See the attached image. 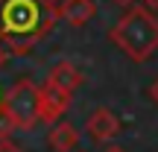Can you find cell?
Wrapping results in <instances>:
<instances>
[{
    "mask_svg": "<svg viewBox=\"0 0 158 152\" xmlns=\"http://www.w3.org/2000/svg\"><path fill=\"white\" fill-rule=\"evenodd\" d=\"M106 152H126V149H120V146H108Z\"/></svg>",
    "mask_w": 158,
    "mask_h": 152,
    "instance_id": "16",
    "label": "cell"
},
{
    "mask_svg": "<svg viewBox=\"0 0 158 152\" xmlns=\"http://www.w3.org/2000/svg\"><path fill=\"white\" fill-rule=\"evenodd\" d=\"M147 3V9H158V0H143Z\"/></svg>",
    "mask_w": 158,
    "mask_h": 152,
    "instance_id": "15",
    "label": "cell"
},
{
    "mask_svg": "<svg viewBox=\"0 0 158 152\" xmlns=\"http://www.w3.org/2000/svg\"><path fill=\"white\" fill-rule=\"evenodd\" d=\"M47 82L56 85L59 91H68V94H73L79 85L85 82V76H82V70H79L73 62L62 59V62H56V64L50 68V73H47Z\"/></svg>",
    "mask_w": 158,
    "mask_h": 152,
    "instance_id": "6",
    "label": "cell"
},
{
    "mask_svg": "<svg viewBox=\"0 0 158 152\" xmlns=\"http://www.w3.org/2000/svg\"><path fill=\"white\" fill-rule=\"evenodd\" d=\"M70 97H73V94H68V91H59L56 85H50V82L38 85L41 123H47V126L59 123V120H62V114H64V111L70 108Z\"/></svg>",
    "mask_w": 158,
    "mask_h": 152,
    "instance_id": "4",
    "label": "cell"
},
{
    "mask_svg": "<svg viewBox=\"0 0 158 152\" xmlns=\"http://www.w3.org/2000/svg\"><path fill=\"white\" fill-rule=\"evenodd\" d=\"M47 3H50V6H53V9H56V12H59V6H62V3H64V0H47Z\"/></svg>",
    "mask_w": 158,
    "mask_h": 152,
    "instance_id": "14",
    "label": "cell"
},
{
    "mask_svg": "<svg viewBox=\"0 0 158 152\" xmlns=\"http://www.w3.org/2000/svg\"><path fill=\"white\" fill-rule=\"evenodd\" d=\"M3 97H6V91L0 88V111H3Z\"/></svg>",
    "mask_w": 158,
    "mask_h": 152,
    "instance_id": "17",
    "label": "cell"
},
{
    "mask_svg": "<svg viewBox=\"0 0 158 152\" xmlns=\"http://www.w3.org/2000/svg\"><path fill=\"white\" fill-rule=\"evenodd\" d=\"M108 38L132 62H147L158 53V18L147 6H129L123 18L108 29Z\"/></svg>",
    "mask_w": 158,
    "mask_h": 152,
    "instance_id": "2",
    "label": "cell"
},
{
    "mask_svg": "<svg viewBox=\"0 0 158 152\" xmlns=\"http://www.w3.org/2000/svg\"><path fill=\"white\" fill-rule=\"evenodd\" d=\"M3 111L9 114L12 126L21 132H29L41 123V102H38V85L29 76H21L6 88Z\"/></svg>",
    "mask_w": 158,
    "mask_h": 152,
    "instance_id": "3",
    "label": "cell"
},
{
    "mask_svg": "<svg viewBox=\"0 0 158 152\" xmlns=\"http://www.w3.org/2000/svg\"><path fill=\"white\" fill-rule=\"evenodd\" d=\"M47 146L53 152H73L79 146V132L73 123H68V120H59V123L50 126V132H47Z\"/></svg>",
    "mask_w": 158,
    "mask_h": 152,
    "instance_id": "7",
    "label": "cell"
},
{
    "mask_svg": "<svg viewBox=\"0 0 158 152\" xmlns=\"http://www.w3.org/2000/svg\"><path fill=\"white\" fill-rule=\"evenodd\" d=\"M85 132H88V138L94 143H108L111 138H117L120 120H117V114H114L111 108L100 105V108H94V111L88 114V120H85Z\"/></svg>",
    "mask_w": 158,
    "mask_h": 152,
    "instance_id": "5",
    "label": "cell"
},
{
    "mask_svg": "<svg viewBox=\"0 0 158 152\" xmlns=\"http://www.w3.org/2000/svg\"><path fill=\"white\" fill-rule=\"evenodd\" d=\"M111 3H117V6H135L138 0H111Z\"/></svg>",
    "mask_w": 158,
    "mask_h": 152,
    "instance_id": "13",
    "label": "cell"
},
{
    "mask_svg": "<svg viewBox=\"0 0 158 152\" xmlns=\"http://www.w3.org/2000/svg\"><path fill=\"white\" fill-rule=\"evenodd\" d=\"M56 15H59V21H68L70 27H85L97 15V6H94V0H64Z\"/></svg>",
    "mask_w": 158,
    "mask_h": 152,
    "instance_id": "8",
    "label": "cell"
},
{
    "mask_svg": "<svg viewBox=\"0 0 158 152\" xmlns=\"http://www.w3.org/2000/svg\"><path fill=\"white\" fill-rule=\"evenodd\" d=\"M79 152H82V149H79Z\"/></svg>",
    "mask_w": 158,
    "mask_h": 152,
    "instance_id": "18",
    "label": "cell"
},
{
    "mask_svg": "<svg viewBox=\"0 0 158 152\" xmlns=\"http://www.w3.org/2000/svg\"><path fill=\"white\" fill-rule=\"evenodd\" d=\"M12 132H15V126H12L9 114L0 111V138H12Z\"/></svg>",
    "mask_w": 158,
    "mask_h": 152,
    "instance_id": "9",
    "label": "cell"
},
{
    "mask_svg": "<svg viewBox=\"0 0 158 152\" xmlns=\"http://www.w3.org/2000/svg\"><path fill=\"white\" fill-rule=\"evenodd\" d=\"M9 56H12V53L6 50V44H3V41H0V70L6 68V62H9Z\"/></svg>",
    "mask_w": 158,
    "mask_h": 152,
    "instance_id": "11",
    "label": "cell"
},
{
    "mask_svg": "<svg viewBox=\"0 0 158 152\" xmlns=\"http://www.w3.org/2000/svg\"><path fill=\"white\" fill-rule=\"evenodd\" d=\"M0 152H23L12 138H0Z\"/></svg>",
    "mask_w": 158,
    "mask_h": 152,
    "instance_id": "10",
    "label": "cell"
},
{
    "mask_svg": "<svg viewBox=\"0 0 158 152\" xmlns=\"http://www.w3.org/2000/svg\"><path fill=\"white\" fill-rule=\"evenodd\" d=\"M147 97H149V100H152L155 105H158V79H155V82H152V85L147 88Z\"/></svg>",
    "mask_w": 158,
    "mask_h": 152,
    "instance_id": "12",
    "label": "cell"
},
{
    "mask_svg": "<svg viewBox=\"0 0 158 152\" xmlns=\"http://www.w3.org/2000/svg\"><path fill=\"white\" fill-rule=\"evenodd\" d=\"M56 9L47 0H0V41L12 56H27L56 27Z\"/></svg>",
    "mask_w": 158,
    "mask_h": 152,
    "instance_id": "1",
    "label": "cell"
}]
</instances>
